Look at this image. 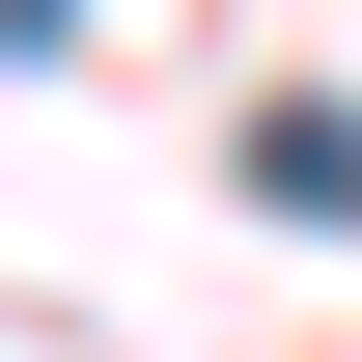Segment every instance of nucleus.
<instances>
[{"label": "nucleus", "instance_id": "nucleus-1", "mask_svg": "<svg viewBox=\"0 0 362 362\" xmlns=\"http://www.w3.org/2000/svg\"><path fill=\"white\" fill-rule=\"evenodd\" d=\"M251 195L279 223H362V112H251Z\"/></svg>", "mask_w": 362, "mask_h": 362}]
</instances>
